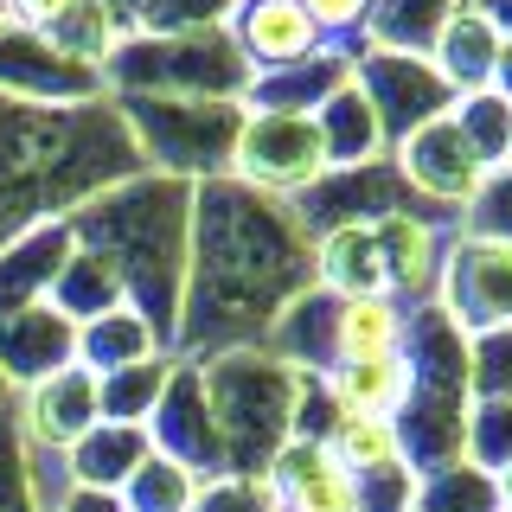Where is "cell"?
Returning <instances> with one entry per match:
<instances>
[{
	"mask_svg": "<svg viewBox=\"0 0 512 512\" xmlns=\"http://www.w3.org/2000/svg\"><path fill=\"white\" fill-rule=\"evenodd\" d=\"M205 404H212L218 442H224V474H263L276 461V448L295 436V410H301V378L295 365H282L276 352L244 346V352H218L199 365Z\"/></svg>",
	"mask_w": 512,
	"mask_h": 512,
	"instance_id": "4",
	"label": "cell"
},
{
	"mask_svg": "<svg viewBox=\"0 0 512 512\" xmlns=\"http://www.w3.org/2000/svg\"><path fill=\"white\" fill-rule=\"evenodd\" d=\"M0 512H32L26 506V436L13 410H0Z\"/></svg>",
	"mask_w": 512,
	"mask_h": 512,
	"instance_id": "35",
	"label": "cell"
},
{
	"mask_svg": "<svg viewBox=\"0 0 512 512\" xmlns=\"http://www.w3.org/2000/svg\"><path fill=\"white\" fill-rule=\"evenodd\" d=\"M468 7H480V13H487V7H500V0H468Z\"/></svg>",
	"mask_w": 512,
	"mask_h": 512,
	"instance_id": "42",
	"label": "cell"
},
{
	"mask_svg": "<svg viewBox=\"0 0 512 512\" xmlns=\"http://www.w3.org/2000/svg\"><path fill=\"white\" fill-rule=\"evenodd\" d=\"M468 461L487 474L512 461V397H480L468 410Z\"/></svg>",
	"mask_w": 512,
	"mask_h": 512,
	"instance_id": "33",
	"label": "cell"
},
{
	"mask_svg": "<svg viewBox=\"0 0 512 512\" xmlns=\"http://www.w3.org/2000/svg\"><path fill=\"white\" fill-rule=\"evenodd\" d=\"M71 237L122 276L128 308L154 327V340L173 352L180 333V301H186V263H192V180L141 167L135 180L84 199L71 218Z\"/></svg>",
	"mask_w": 512,
	"mask_h": 512,
	"instance_id": "3",
	"label": "cell"
},
{
	"mask_svg": "<svg viewBox=\"0 0 512 512\" xmlns=\"http://www.w3.org/2000/svg\"><path fill=\"white\" fill-rule=\"evenodd\" d=\"M320 391H327L333 416H397L410 404V365H404V352L352 359V365L320 372Z\"/></svg>",
	"mask_w": 512,
	"mask_h": 512,
	"instance_id": "19",
	"label": "cell"
},
{
	"mask_svg": "<svg viewBox=\"0 0 512 512\" xmlns=\"http://www.w3.org/2000/svg\"><path fill=\"white\" fill-rule=\"evenodd\" d=\"M468 7V0H372V13H365V45H352V52H410V58H429V45L442 39V26L455 20V13Z\"/></svg>",
	"mask_w": 512,
	"mask_h": 512,
	"instance_id": "22",
	"label": "cell"
},
{
	"mask_svg": "<svg viewBox=\"0 0 512 512\" xmlns=\"http://www.w3.org/2000/svg\"><path fill=\"white\" fill-rule=\"evenodd\" d=\"M493 480H500V506L512 512V461H506V468H500V474H493Z\"/></svg>",
	"mask_w": 512,
	"mask_h": 512,
	"instance_id": "40",
	"label": "cell"
},
{
	"mask_svg": "<svg viewBox=\"0 0 512 512\" xmlns=\"http://www.w3.org/2000/svg\"><path fill=\"white\" fill-rule=\"evenodd\" d=\"M109 7H116V13H122V20H128V26H135V13H141V0H109Z\"/></svg>",
	"mask_w": 512,
	"mask_h": 512,
	"instance_id": "41",
	"label": "cell"
},
{
	"mask_svg": "<svg viewBox=\"0 0 512 512\" xmlns=\"http://www.w3.org/2000/svg\"><path fill=\"white\" fill-rule=\"evenodd\" d=\"M320 442H327V455L340 461V468H346L352 480H372V474L410 468L391 416H333V423H327V436H320Z\"/></svg>",
	"mask_w": 512,
	"mask_h": 512,
	"instance_id": "26",
	"label": "cell"
},
{
	"mask_svg": "<svg viewBox=\"0 0 512 512\" xmlns=\"http://www.w3.org/2000/svg\"><path fill=\"white\" fill-rule=\"evenodd\" d=\"M327 173L333 167H327L314 116H263V109H244V128H237V148H231V180L269 192V199H301Z\"/></svg>",
	"mask_w": 512,
	"mask_h": 512,
	"instance_id": "7",
	"label": "cell"
},
{
	"mask_svg": "<svg viewBox=\"0 0 512 512\" xmlns=\"http://www.w3.org/2000/svg\"><path fill=\"white\" fill-rule=\"evenodd\" d=\"M154 352H167V346L154 340V327L135 308H109V314H96V320L77 327V365L96 372V378L122 372V365H141V359H154Z\"/></svg>",
	"mask_w": 512,
	"mask_h": 512,
	"instance_id": "24",
	"label": "cell"
},
{
	"mask_svg": "<svg viewBox=\"0 0 512 512\" xmlns=\"http://www.w3.org/2000/svg\"><path fill=\"white\" fill-rule=\"evenodd\" d=\"M192 512H276V493H269L263 474H218L199 487Z\"/></svg>",
	"mask_w": 512,
	"mask_h": 512,
	"instance_id": "34",
	"label": "cell"
},
{
	"mask_svg": "<svg viewBox=\"0 0 512 512\" xmlns=\"http://www.w3.org/2000/svg\"><path fill=\"white\" fill-rule=\"evenodd\" d=\"M295 7L314 20L320 39H346V32H365V13H372V0H295Z\"/></svg>",
	"mask_w": 512,
	"mask_h": 512,
	"instance_id": "36",
	"label": "cell"
},
{
	"mask_svg": "<svg viewBox=\"0 0 512 512\" xmlns=\"http://www.w3.org/2000/svg\"><path fill=\"white\" fill-rule=\"evenodd\" d=\"M148 442L154 455L180 461L186 474L199 480H218L224 474V442H218V423H212V404H205V384H199V365H173L167 391L148 416Z\"/></svg>",
	"mask_w": 512,
	"mask_h": 512,
	"instance_id": "11",
	"label": "cell"
},
{
	"mask_svg": "<svg viewBox=\"0 0 512 512\" xmlns=\"http://www.w3.org/2000/svg\"><path fill=\"white\" fill-rule=\"evenodd\" d=\"M378 231V250H384V269H391V288H410V295H436L442 288V237L429 231V218L416 212H391L372 224Z\"/></svg>",
	"mask_w": 512,
	"mask_h": 512,
	"instance_id": "23",
	"label": "cell"
},
{
	"mask_svg": "<svg viewBox=\"0 0 512 512\" xmlns=\"http://www.w3.org/2000/svg\"><path fill=\"white\" fill-rule=\"evenodd\" d=\"M500 90L512 96V32H506V45H500Z\"/></svg>",
	"mask_w": 512,
	"mask_h": 512,
	"instance_id": "39",
	"label": "cell"
},
{
	"mask_svg": "<svg viewBox=\"0 0 512 512\" xmlns=\"http://www.w3.org/2000/svg\"><path fill=\"white\" fill-rule=\"evenodd\" d=\"M109 96H205V103H244L250 64L231 32H192V39H148L128 32L122 52L103 64Z\"/></svg>",
	"mask_w": 512,
	"mask_h": 512,
	"instance_id": "6",
	"label": "cell"
},
{
	"mask_svg": "<svg viewBox=\"0 0 512 512\" xmlns=\"http://www.w3.org/2000/svg\"><path fill=\"white\" fill-rule=\"evenodd\" d=\"M314 128H320V148H327V167H340V173L346 167H378V154L391 148L378 109L365 103V90H359V77L314 109Z\"/></svg>",
	"mask_w": 512,
	"mask_h": 512,
	"instance_id": "20",
	"label": "cell"
},
{
	"mask_svg": "<svg viewBox=\"0 0 512 512\" xmlns=\"http://www.w3.org/2000/svg\"><path fill=\"white\" fill-rule=\"evenodd\" d=\"M448 116L461 122V135H468V148L487 160V173L512 167V96L506 90L455 96V109H448Z\"/></svg>",
	"mask_w": 512,
	"mask_h": 512,
	"instance_id": "30",
	"label": "cell"
},
{
	"mask_svg": "<svg viewBox=\"0 0 512 512\" xmlns=\"http://www.w3.org/2000/svg\"><path fill=\"white\" fill-rule=\"evenodd\" d=\"M58 512H128L122 493H96V487H71V500H64Z\"/></svg>",
	"mask_w": 512,
	"mask_h": 512,
	"instance_id": "38",
	"label": "cell"
},
{
	"mask_svg": "<svg viewBox=\"0 0 512 512\" xmlns=\"http://www.w3.org/2000/svg\"><path fill=\"white\" fill-rule=\"evenodd\" d=\"M64 365H77V327L52 301L0 320V384L7 391H32L39 378L64 372Z\"/></svg>",
	"mask_w": 512,
	"mask_h": 512,
	"instance_id": "14",
	"label": "cell"
},
{
	"mask_svg": "<svg viewBox=\"0 0 512 512\" xmlns=\"http://www.w3.org/2000/svg\"><path fill=\"white\" fill-rule=\"evenodd\" d=\"M77 0H7V26H26V32H52Z\"/></svg>",
	"mask_w": 512,
	"mask_h": 512,
	"instance_id": "37",
	"label": "cell"
},
{
	"mask_svg": "<svg viewBox=\"0 0 512 512\" xmlns=\"http://www.w3.org/2000/svg\"><path fill=\"white\" fill-rule=\"evenodd\" d=\"M352 84V52L340 45H320L314 58L282 64V71H256L244 90V109H263V116H314L333 90Z\"/></svg>",
	"mask_w": 512,
	"mask_h": 512,
	"instance_id": "17",
	"label": "cell"
},
{
	"mask_svg": "<svg viewBox=\"0 0 512 512\" xmlns=\"http://www.w3.org/2000/svg\"><path fill=\"white\" fill-rule=\"evenodd\" d=\"M397 173H404V192L436 199V205H474L480 186L493 180L487 160L468 148L455 116H436V122L416 128V135L397 141Z\"/></svg>",
	"mask_w": 512,
	"mask_h": 512,
	"instance_id": "10",
	"label": "cell"
},
{
	"mask_svg": "<svg viewBox=\"0 0 512 512\" xmlns=\"http://www.w3.org/2000/svg\"><path fill=\"white\" fill-rule=\"evenodd\" d=\"M52 308L71 320V327H84V320L109 314V308H128L122 276L109 269V256H96V250L77 244V250H71V263H64V269H58V282H52Z\"/></svg>",
	"mask_w": 512,
	"mask_h": 512,
	"instance_id": "27",
	"label": "cell"
},
{
	"mask_svg": "<svg viewBox=\"0 0 512 512\" xmlns=\"http://www.w3.org/2000/svg\"><path fill=\"white\" fill-rule=\"evenodd\" d=\"M141 173V148L116 103L32 109L0 96V244Z\"/></svg>",
	"mask_w": 512,
	"mask_h": 512,
	"instance_id": "2",
	"label": "cell"
},
{
	"mask_svg": "<svg viewBox=\"0 0 512 512\" xmlns=\"http://www.w3.org/2000/svg\"><path fill=\"white\" fill-rule=\"evenodd\" d=\"M148 455H154V442H148L141 423H96L90 436H77L71 448H64L71 480L77 487H96V493H122Z\"/></svg>",
	"mask_w": 512,
	"mask_h": 512,
	"instance_id": "21",
	"label": "cell"
},
{
	"mask_svg": "<svg viewBox=\"0 0 512 512\" xmlns=\"http://www.w3.org/2000/svg\"><path fill=\"white\" fill-rule=\"evenodd\" d=\"M13 423H20L26 442L39 448H71L77 436H90L103 423V404H96V372L84 365H64V372L39 378L32 391H13Z\"/></svg>",
	"mask_w": 512,
	"mask_h": 512,
	"instance_id": "12",
	"label": "cell"
},
{
	"mask_svg": "<svg viewBox=\"0 0 512 512\" xmlns=\"http://www.w3.org/2000/svg\"><path fill=\"white\" fill-rule=\"evenodd\" d=\"M199 487H205V480H199V474H186L180 461L148 455V461L135 468V480L122 487V506H128V512H192Z\"/></svg>",
	"mask_w": 512,
	"mask_h": 512,
	"instance_id": "31",
	"label": "cell"
},
{
	"mask_svg": "<svg viewBox=\"0 0 512 512\" xmlns=\"http://www.w3.org/2000/svg\"><path fill=\"white\" fill-rule=\"evenodd\" d=\"M237 0H141L135 32L148 39H192V32H224Z\"/></svg>",
	"mask_w": 512,
	"mask_h": 512,
	"instance_id": "32",
	"label": "cell"
},
{
	"mask_svg": "<svg viewBox=\"0 0 512 512\" xmlns=\"http://www.w3.org/2000/svg\"><path fill=\"white\" fill-rule=\"evenodd\" d=\"M263 480L276 493V512H359V480L314 436H288L276 461L263 468Z\"/></svg>",
	"mask_w": 512,
	"mask_h": 512,
	"instance_id": "13",
	"label": "cell"
},
{
	"mask_svg": "<svg viewBox=\"0 0 512 512\" xmlns=\"http://www.w3.org/2000/svg\"><path fill=\"white\" fill-rule=\"evenodd\" d=\"M173 365H180L173 352H154V359H141V365H122V372L96 378L103 423H141V429H148V416H154V404H160V391H167Z\"/></svg>",
	"mask_w": 512,
	"mask_h": 512,
	"instance_id": "28",
	"label": "cell"
},
{
	"mask_svg": "<svg viewBox=\"0 0 512 512\" xmlns=\"http://www.w3.org/2000/svg\"><path fill=\"white\" fill-rule=\"evenodd\" d=\"M301 288H314V237L301 231L295 205L231 173L192 186V263L173 359L205 365L218 352L263 346Z\"/></svg>",
	"mask_w": 512,
	"mask_h": 512,
	"instance_id": "1",
	"label": "cell"
},
{
	"mask_svg": "<svg viewBox=\"0 0 512 512\" xmlns=\"http://www.w3.org/2000/svg\"><path fill=\"white\" fill-rule=\"evenodd\" d=\"M71 250H77V237H71L64 218H45V224H32V231H20L13 244H0V320L52 301V282H58V269L71 263Z\"/></svg>",
	"mask_w": 512,
	"mask_h": 512,
	"instance_id": "16",
	"label": "cell"
},
{
	"mask_svg": "<svg viewBox=\"0 0 512 512\" xmlns=\"http://www.w3.org/2000/svg\"><path fill=\"white\" fill-rule=\"evenodd\" d=\"M0 96L32 109H84V103H103L109 90H103V71L64 58L45 32L0 26Z\"/></svg>",
	"mask_w": 512,
	"mask_h": 512,
	"instance_id": "8",
	"label": "cell"
},
{
	"mask_svg": "<svg viewBox=\"0 0 512 512\" xmlns=\"http://www.w3.org/2000/svg\"><path fill=\"white\" fill-rule=\"evenodd\" d=\"M500 45H506V32L493 26V13L461 7L442 26V39L429 45V64L448 84V96H480V90H500Z\"/></svg>",
	"mask_w": 512,
	"mask_h": 512,
	"instance_id": "18",
	"label": "cell"
},
{
	"mask_svg": "<svg viewBox=\"0 0 512 512\" xmlns=\"http://www.w3.org/2000/svg\"><path fill=\"white\" fill-rule=\"evenodd\" d=\"M141 148V167L173 180H224L231 148L244 128V103H205V96H109Z\"/></svg>",
	"mask_w": 512,
	"mask_h": 512,
	"instance_id": "5",
	"label": "cell"
},
{
	"mask_svg": "<svg viewBox=\"0 0 512 512\" xmlns=\"http://www.w3.org/2000/svg\"><path fill=\"white\" fill-rule=\"evenodd\" d=\"M416 512H506L500 506V480L474 461H455V468L416 474Z\"/></svg>",
	"mask_w": 512,
	"mask_h": 512,
	"instance_id": "29",
	"label": "cell"
},
{
	"mask_svg": "<svg viewBox=\"0 0 512 512\" xmlns=\"http://www.w3.org/2000/svg\"><path fill=\"white\" fill-rule=\"evenodd\" d=\"M0 26H7V0H0Z\"/></svg>",
	"mask_w": 512,
	"mask_h": 512,
	"instance_id": "43",
	"label": "cell"
},
{
	"mask_svg": "<svg viewBox=\"0 0 512 512\" xmlns=\"http://www.w3.org/2000/svg\"><path fill=\"white\" fill-rule=\"evenodd\" d=\"M224 32H231V45L244 52L250 77L256 71H282V64H301V58H314L320 45H327L295 0H237V13H231Z\"/></svg>",
	"mask_w": 512,
	"mask_h": 512,
	"instance_id": "15",
	"label": "cell"
},
{
	"mask_svg": "<svg viewBox=\"0 0 512 512\" xmlns=\"http://www.w3.org/2000/svg\"><path fill=\"white\" fill-rule=\"evenodd\" d=\"M404 346V308L397 295H346L340 301V327H333V365L352 359H384Z\"/></svg>",
	"mask_w": 512,
	"mask_h": 512,
	"instance_id": "25",
	"label": "cell"
},
{
	"mask_svg": "<svg viewBox=\"0 0 512 512\" xmlns=\"http://www.w3.org/2000/svg\"><path fill=\"white\" fill-rule=\"evenodd\" d=\"M352 77H359L365 103L378 109L391 148L404 135H416L423 122H436V116L455 109V96H448V84L436 77V64L410 58V52H352Z\"/></svg>",
	"mask_w": 512,
	"mask_h": 512,
	"instance_id": "9",
	"label": "cell"
}]
</instances>
